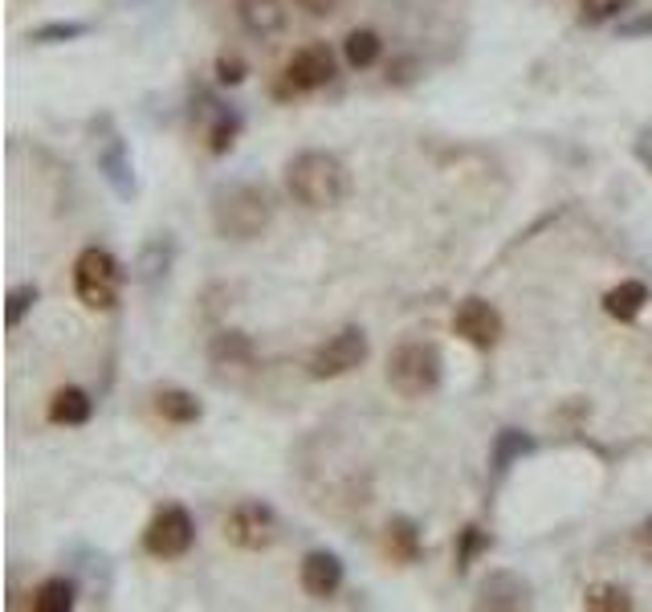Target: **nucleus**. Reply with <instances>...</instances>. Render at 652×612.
Masks as SVG:
<instances>
[{
	"mask_svg": "<svg viewBox=\"0 0 652 612\" xmlns=\"http://www.w3.org/2000/svg\"><path fill=\"white\" fill-rule=\"evenodd\" d=\"M286 192H290L302 209L310 213H322V209H339L346 197H351V172L346 163L334 156V151H298L290 163H286Z\"/></svg>",
	"mask_w": 652,
	"mask_h": 612,
	"instance_id": "obj_1",
	"label": "nucleus"
},
{
	"mask_svg": "<svg viewBox=\"0 0 652 612\" xmlns=\"http://www.w3.org/2000/svg\"><path fill=\"white\" fill-rule=\"evenodd\" d=\"M274 221V197L257 180H233L213 192V229L225 241H254Z\"/></svg>",
	"mask_w": 652,
	"mask_h": 612,
	"instance_id": "obj_2",
	"label": "nucleus"
},
{
	"mask_svg": "<svg viewBox=\"0 0 652 612\" xmlns=\"http://www.w3.org/2000/svg\"><path fill=\"white\" fill-rule=\"evenodd\" d=\"M445 376V360H440V347L425 344V339H408L387 356V384L396 388L404 400L432 397Z\"/></svg>",
	"mask_w": 652,
	"mask_h": 612,
	"instance_id": "obj_3",
	"label": "nucleus"
},
{
	"mask_svg": "<svg viewBox=\"0 0 652 612\" xmlns=\"http://www.w3.org/2000/svg\"><path fill=\"white\" fill-rule=\"evenodd\" d=\"M122 291L119 257L103 245H86L74 262V294L86 310H115Z\"/></svg>",
	"mask_w": 652,
	"mask_h": 612,
	"instance_id": "obj_4",
	"label": "nucleus"
},
{
	"mask_svg": "<svg viewBox=\"0 0 652 612\" xmlns=\"http://www.w3.org/2000/svg\"><path fill=\"white\" fill-rule=\"evenodd\" d=\"M367 356H372L367 331H363V327H343V331H334L327 344L314 347L307 372H310V380H339V376L363 368Z\"/></svg>",
	"mask_w": 652,
	"mask_h": 612,
	"instance_id": "obj_5",
	"label": "nucleus"
},
{
	"mask_svg": "<svg viewBox=\"0 0 652 612\" xmlns=\"http://www.w3.org/2000/svg\"><path fill=\"white\" fill-rule=\"evenodd\" d=\"M196 544V523L180 503L160 506L143 531V551L156 559H180Z\"/></svg>",
	"mask_w": 652,
	"mask_h": 612,
	"instance_id": "obj_6",
	"label": "nucleus"
},
{
	"mask_svg": "<svg viewBox=\"0 0 652 612\" xmlns=\"http://www.w3.org/2000/svg\"><path fill=\"white\" fill-rule=\"evenodd\" d=\"M334 74H339V62H334V50L327 41H314V45H302L293 50V57L286 62V74H281L278 98H290V94H310L331 86Z\"/></svg>",
	"mask_w": 652,
	"mask_h": 612,
	"instance_id": "obj_7",
	"label": "nucleus"
},
{
	"mask_svg": "<svg viewBox=\"0 0 652 612\" xmlns=\"http://www.w3.org/2000/svg\"><path fill=\"white\" fill-rule=\"evenodd\" d=\"M225 539L241 551H266L278 539V515L257 498L237 503L225 519Z\"/></svg>",
	"mask_w": 652,
	"mask_h": 612,
	"instance_id": "obj_8",
	"label": "nucleus"
},
{
	"mask_svg": "<svg viewBox=\"0 0 652 612\" xmlns=\"http://www.w3.org/2000/svg\"><path fill=\"white\" fill-rule=\"evenodd\" d=\"M453 331L466 339L469 347H478V351H490L502 331H506V323L498 315V306L485 303V298H466V303L457 306L453 315Z\"/></svg>",
	"mask_w": 652,
	"mask_h": 612,
	"instance_id": "obj_9",
	"label": "nucleus"
},
{
	"mask_svg": "<svg viewBox=\"0 0 652 612\" xmlns=\"http://www.w3.org/2000/svg\"><path fill=\"white\" fill-rule=\"evenodd\" d=\"M98 172H103V180L110 184L115 197L135 200L139 180H135V160L131 151H127V144H122V135H107L103 139V147H98Z\"/></svg>",
	"mask_w": 652,
	"mask_h": 612,
	"instance_id": "obj_10",
	"label": "nucleus"
},
{
	"mask_svg": "<svg viewBox=\"0 0 652 612\" xmlns=\"http://www.w3.org/2000/svg\"><path fill=\"white\" fill-rule=\"evenodd\" d=\"M298 576H302V592L310 600H331L343 588V559L334 551H307Z\"/></svg>",
	"mask_w": 652,
	"mask_h": 612,
	"instance_id": "obj_11",
	"label": "nucleus"
},
{
	"mask_svg": "<svg viewBox=\"0 0 652 612\" xmlns=\"http://www.w3.org/2000/svg\"><path fill=\"white\" fill-rule=\"evenodd\" d=\"M531 604V584L519 572H493L478 592V609L493 612H514Z\"/></svg>",
	"mask_w": 652,
	"mask_h": 612,
	"instance_id": "obj_12",
	"label": "nucleus"
},
{
	"mask_svg": "<svg viewBox=\"0 0 652 612\" xmlns=\"http://www.w3.org/2000/svg\"><path fill=\"white\" fill-rule=\"evenodd\" d=\"M237 21L254 38H274L286 29V4L281 0H237Z\"/></svg>",
	"mask_w": 652,
	"mask_h": 612,
	"instance_id": "obj_13",
	"label": "nucleus"
},
{
	"mask_svg": "<svg viewBox=\"0 0 652 612\" xmlns=\"http://www.w3.org/2000/svg\"><path fill=\"white\" fill-rule=\"evenodd\" d=\"M45 416H50V425H66V429H78L86 425L94 416V400L86 388H57L54 397H50V409H45Z\"/></svg>",
	"mask_w": 652,
	"mask_h": 612,
	"instance_id": "obj_14",
	"label": "nucleus"
},
{
	"mask_svg": "<svg viewBox=\"0 0 652 612\" xmlns=\"http://www.w3.org/2000/svg\"><path fill=\"white\" fill-rule=\"evenodd\" d=\"M644 306H649V286L640 278H624L620 286H612V291L603 294V310L616 323H637Z\"/></svg>",
	"mask_w": 652,
	"mask_h": 612,
	"instance_id": "obj_15",
	"label": "nucleus"
},
{
	"mask_svg": "<svg viewBox=\"0 0 652 612\" xmlns=\"http://www.w3.org/2000/svg\"><path fill=\"white\" fill-rule=\"evenodd\" d=\"M254 356L257 347L245 331H216L213 344H209V360L216 368H245V363H254Z\"/></svg>",
	"mask_w": 652,
	"mask_h": 612,
	"instance_id": "obj_16",
	"label": "nucleus"
},
{
	"mask_svg": "<svg viewBox=\"0 0 652 612\" xmlns=\"http://www.w3.org/2000/svg\"><path fill=\"white\" fill-rule=\"evenodd\" d=\"M151 400H156V413L163 421H172V425H196L200 416H204V404L188 388H160Z\"/></svg>",
	"mask_w": 652,
	"mask_h": 612,
	"instance_id": "obj_17",
	"label": "nucleus"
},
{
	"mask_svg": "<svg viewBox=\"0 0 652 612\" xmlns=\"http://www.w3.org/2000/svg\"><path fill=\"white\" fill-rule=\"evenodd\" d=\"M531 453H534L531 433H522V429H502L490 445V469L493 474H506L510 466H519L522 457H531Z\"/></svg>",
	"mask_w": 652,
	"mask_h": 612,
	"instance_id": "obj_18",
	"label": "nucleus"
},
{
	"mask_svg": "<svg viewBox=\"0 0 652 612\" xmlns=\"http://www.w3.org/2000/svg\"><path fill=\"white\" fill-rule=\"evenodd\" d=\"M172 257H175V241L163 233V238H151L139 253V270H135V278L147 282V286H156L160 278H168V270H172Z\"/></svg>",
	"mask_w": 652,
	"mask_h": 612,
	"instance_id": "obj_19",
	"label": "nucleus"
},
{
	"mask_svg": "<svg viewBox=\"0 0 652 612\" xmlns=\"http://www.w3.org/2000/svg\"><path fill=\"white\" fill-rule=\"evenodd\" d=\"M384 54V38L375 29H351L343 41V57L351 70H372Z\"/></svg>",
	"mask_w": 652,
	"mask_h": 612,
	"instance_id": "obj_20",
	"label": "nucleus"
},
{
	"mask_svg": "<svg viewBox=\"0 0 652 612\" xmlns=\"http://www.w3.org/2000/svg\"><path fill=\"white\" fill-rule=\"evenodd\" d=\"M384 547L396 563H416V559H420V531H416V523L413 519H392L387 523Z\"/></svg>",
	"mask_w": 652,
	"mask_h": 612,
	"instance_id": "obj_21",
	"label": "nucleus"
},
{
	"mask_svg": "<svg viewBox=\"0 0 652 612\" xmlns=\"http://www.w3.org/2000/svg\"><path fill=\"white\" fill-rule=\"evenodd\" d=\"M74 600H78L74 580H66V576H50V580L33 592V609L38 612H70L74 609Z\"/></svg>",
	"mask_w": 652,
	"mask_h": 612,
	"instance_id": "obj_22",
	"label": "nucleus"
},
{
	"mask_svg": "<svg viewBox=\"0 0 652 612\" xmlns=\"http://www.w3.org/2000/svg\"><path fill=\"white\" fill-rule=\"evenodd\" d=\"M241 115L233 107H216L213 110V123H209V151L213 156H228L233 151V144H237V135H241Z\"/></svg>",
	"mask_w": 652,
	"mask_h": 612,
	"instance_id": "obj_23",
	"label": "nucleus"
},
{
	"mask_svg": "<svg viewBox=\"0 0 652 612\" xmlns=\"http://www.w3.org/2000/svg\"><path fill=\"white\" fill-rule=\"evenodd\" d=\"M490 547H493L490 531H481V527H473V523L461 527V531H457V572L466 576L469 568H473V563L490 551Z\"/></svg>",
	"mask_w": 652,
	"mask_h": 612,
	"instance_id": "obj_24",
	"label": "nucleus"
},
{
	"mask_svg": "<svg viewBox=\"0 0 652 612\" xmlns=\"http://www.w3.org/2000/svg\"><path fill=\"white\" fill-rule=\"evenodd\" d=\"M90 33V21H45V25L29 29L33 45H66V41H82Z\"/></svg>",
	"mask_w": 652,
	"mask_h": 612,
	"instance_id": "obj_25",
	"label": "nucleus"
},
{
	"mask_svg": "<svg viewBox=\"0 0 652 612\" xmlns=\"http://www.w3.org/2000/svg\"><path fill=\"white\" fill-rule=\"evenodd\" d=\"M587 612H632V597L620 584H591L584 592Z\"/></svg>",
	"mask_w": 652,
	"mask_h": 612,
	"instance_id": "obj_26",
	"label": "nucleus"
},
{
	"mask_svg": "<svg viewBox=\"0 0 652 612\" xmlns=\"http://www.w3.org/2000/svg\"><path fill=\"white\" fill-rule=\"evenodd\" d=\"M41 291L33 286V282H25V286H13L9 291V298H4V323H9V331H17L21 323H25V315L38 306Z\"/></svg>",
	"mask_w": 652,
	"mask_h": 612,
	"instance_id": "obj_27",
	"label": "nucleus"
},
{
	"mask_svg": "<svg viewBox=\"0 0 652 612\" xmlns=\"http://www.w3.org/2000/svg\"><path fill=\"white\" fill-rule=\"evenodd\" d=\"M632 9V0H579V21L584 25H603V21H616L620 13Z\"/></svg>",
	"mask_w": 652,
	"mask_h": 612,
	"instance_id": "obj_28",
	"label": "nucleus"
},
{
	"mask_svg": "<svg viewBox=\"0 0 652 612\" xmlns=\"http://www.w3.org/2000/svg\"><path fill=\"white\" fill-rule=\"evenodd\" d=\"M245 78H249L245 57H237V54H221V57H216V82H221V86H241Z\"/></svg>",
	"mask_w": 652,
	"mask_h": 612,
	"instance_id": "obj_29",
	"label": "nucleus"
},
{
	"mask_svg": "<svg viewBox=\"0 0 652 612\" xmlns=\"http://www.w3.org/2000/svg\"><path fill=\"white\" fill-rule=\"evenodd\" d=\"M632 151H637L640 168L652 176V123H644V127L637 131V139H632Z\"/></svg>",
	"mask_w": 652,
	"mask_h": 612,
	"instance_id": "obj_30",
	"label": "nucleus"
},
{
	"mask_svg": "<svg viewBox=\"0 0 652 612\" xmlns=\"http://www.w3.org/2000/svg\"><path fill=\"white\" fill-rule=\"evenodd\" d=\"M413 78H416V62H413V57H399V62H392V66H387V82H392V86H408Z\"/></svg>",
	"mask_w": 652,
	"mask_h": 612,
	"instance_id": "obj_31",
	"label": "nucleus"
},
{
	"mask_svg": "<svg viewBox=\"0 0 652 612\" xmlns=\"http://www.w3.org/2000/svg\"><path fill=\"white\" fill-rule=\"evenodd\" d=\"M644 33H652V13H644V17H637V21L620 25V38H644Z\"/></svg>",
	"mask_w": 652,
	"mask_h": 612,
	"instance_id": "obj_32",
	"label": "nucleus"
},
{
	"mask_svg": "<svg viewBox=\"0 0 652 612\" xmlns=\"http://www.w3.org/2000/svg\"><path fill=\"white\" fill-rule=\"evenodd\" d=\"M293 4L310 17H331L334 13V0H293Z\"/></svg>",
	"mask_w": 652,
	"mask_h": 612,
	"instance_id": "obj_33",
	"label": "nucleus"
},
{
	"mask_svg": "<svg viewBox=\"0 0 652 612\" xmlns=\"http://www.w3.org/2000/svg\"><path fill=\"white\" fill-rule=\"evenodd\" d=\"M637 551L652 563V519H644L637 527Z\"/></svg>",
	"mask_w": 652,
	"mask_h": 612,
	"instance_id": "obj_34",
	"label": "nucleus"
}]
</instances>
